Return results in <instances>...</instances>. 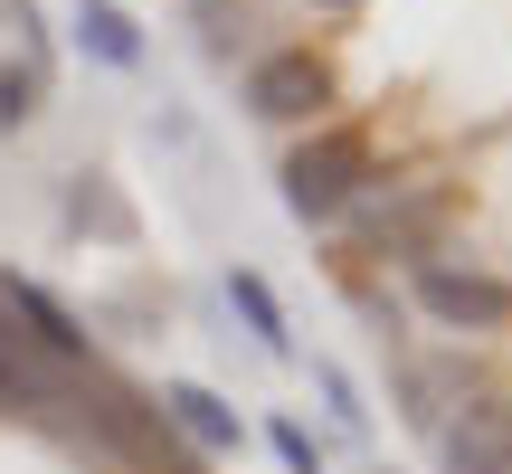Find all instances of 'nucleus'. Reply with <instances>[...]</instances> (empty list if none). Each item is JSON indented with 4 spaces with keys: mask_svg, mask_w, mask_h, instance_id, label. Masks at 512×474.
Wrapping results in <instances>:
<instances>
[{
    "mask_svg": "<svg viewBox=\"0 0 512 474\" xmlns=\"http://www.w3.org/2000/svg\"><path fill=\"white\" fill-rule=\"evenodd\" d=\"M408 304L446 332H512V275L475 266V256H418L408 266Z\"/></svg>",
    "mask_w": 512,
    "mask_h": 474,
    "instance_id": "7ed1b4c3",
    "label": "nucleus"
},
{
    "mask_svg": "<svg viewBox=\"0 0 512 474\" xmlns=\"http://www.w3.org/2000/svg\"><path fill=\"white\" fill-rule=\"evenodd\" d=\"M266 446H275V465H285V474H323V446H313L294 418H266Z\"/></svg>",
    "mask_w": 512,
    "mask_h": 474,
    "instance_id": "4468645a",
    "label": "nucleus"
},
{
    "mask_svg": "<svg viewBox=\"0 0 512 474\" xmlns=\"http://www.w3.org/2000/svg\"><path fill=\"white\" fill-rule=\"evenodd\" d=\"M143 474H200V465H181V456H171V446H162V456H152Z\"/></svg>",
    "mask_w": 512,
    "mask_h": 474,
    "instance_id": "dca6fc26",
    "label": "nucleus"
},
{
    "mask_svg": "<svg viewBox=\"0 0 512 474\" xmlns=\"http://www.w3.org/2000/svg\"><path fill=\"white\" fill-rule=\"evenodd\" d=\"M313 389H323V399H332V418H342V427H361V418H370V408H361V389H351V370H342V361H313Z\"/></svg>",
    "mask_w": 512,
    "mask_h": 474,
    "instance_id": "2eb2a0df",
    "label": "nucleus"
},
{
    "mask_svg": "<svg viewBox=\"0 0 512 474\" xmlns=\"http://www.w3.org/2000/svg\"><path fill=\"white\" fill-rule=\"evenodd\" d=\"M152 408H162V418L181 427L190 446H209V456H238V446H247L238 408H228L219 389H200V380H171V389H162V399H152Z\"/></svg>",
    "mask_w": 512,
    "mask_h": 474,
    "instance_id": "6e6552de",
    "label": "nucleus"
},
{
    "mask_svg": "<svg viewBox=\"0 0 512 474\" xmlns=\"http://www.w3.org/2000/svg\"><path fill=\"white\" fill-rule=\"evenodd\" d=\"M437 465L446 474H512V399L503 389H475L437 418Z\"/></svg>",
    "mask_w": 512,
    "mask_h": 474,
    "instance_id": "39448f33",
    "label": "nucleus"
},
{
    "mask_svg": "<svg viewBox=\"0 0 512 474\" xmlns=\"http://www.w3.org/2000/svg\"><path fill=\"white\" fill-rule=\"evenodd\" d=\"M275 181H285V209H294L304 228L342 219V209L380 181V171H370V124H313L304 143L285 152V171H275Z\"/></svg>",
    "mask_w": 512,
    "mask_h": 474,
    "instance_id": "f257e3e1",
    "label": "nucleus"
},
{
    "mask_svg": "<svg viewBox=\"0 0 512 474\" xmlns=\"http://www.w3.org/2000/svg\"><path fill=\"white\" fill-rule=\"evenodd\" d=\"M399 399H408V427L437 437V418L465 399V361H418V370H399Z\"/></svg>",
    "mask_w": 512,
    "mask_h": 474,
    "instance_id": "9d476101",
    "label": "nucleus"
},
{
    "mask_svg": "<svg viewBox=\"0 0 512 474\" xmlns=\"http://www.w3.org/2000/svg\"><path fill=\"white\" fill-rule=\"evenodd\" d=\"M228 304H238V323L256 332V351H275V361L294 351V332H285V304H275V285H266L256 266H228Z\"/></svg>",
    "mask_w": 512,
    "mask_h": 474,
    "instance_id": "1a4fd4ad",
    "label": "nucleus"
},
{
    "mask_svg": "<svg viewBox=\"0 0 512 474\" xmlns=\"http://www.w3.org/2000/svg\"><path fill=\"white\" fill-rule=\"evenodd\" d=\"M190 29H200V57L238 67V48L256 38V10H247V0H190Z\"/></svg>",
    "mask_w": 512,
    "mask_h": 474,
    "instance_id": "f8f14e48",
    "label": "nucleus"
},
{
    "mask_svg": "<svg viewBox=\"0 0 512 474\" xmlns=\"http://www.w3.org/2000/svg\"><path fill=\"white\" fill-rule=\"evenodd\" d=\"M313 10H361V0H313Z\"/></svg>",
    "mask_w": 512,
    "mask_h": 474,
    "instance_id": "f3484780",
    "label": "nucleus"
},
{
    "mask_svg": "<svg viewBox=\"0 0 512 474\" xmlns=\"http://www.w3.org/2000/svg\"><path fill=\"white\" fill-rule=\"evenodd\" d=\"M332 105H342V76H332V57L313 48V38H294V48H266V57L247 67V114H256V124H275V133L323 124Z\"/></svg>",
    "mask_w": 512,
    "mask_h": 474,
    "instance_id": "20e7f679",
    "label": "nucleus"
},
{
    "mask_svg": "<svg viewBox=\"0 0 512 474\" xmlns=\"http://www.w3.org/2000/svg\"><path fill=\"white\" fill-rule=\"evenodd\" d=\"M38 95H48V76H29V67H0V133L38 124Z\"/></svg>",
    "mask_w": 512,
    "mask_h": 474,
    "instance_id": "ddd939ff",
    "label": "nucleus"
},
{
    "mask_svg": "<svg viewBox=\"0 0 512 474\" xmlns=\"http://www.w3.org/2000/svg\"><path fill=\"white\" fill-rule=\"evenodd\" d=\"M0 304H10V323H29V332H19V342H38V351H48V361H86V351H95V332L86 323H76V313L67 304H57V294L48 285H38V275H0Z\"/></svg>",
    "mask_w": 512,
    "mask_h": 474,
    "instance_id": "423d86ee",
    "label": "nucleus"
},
{
    "mask_svg": "<svg viewBox=\"0 0 512 474\" xmlns=\"http://www.w3.org/2000/svg\"><path fill=\"white\" fill-rule=\"evenodd\" d=\"M76 38H86L95 57H105V67H143V29H133L124 10H114V0H76Z\"/></svg>",
    "mask_w": 512,
    "mask_h": 474,
    "instance_id": "9b49d317",
    "label": "nucleus"
},
{
    "mask_svg": "<svg viewBox=\"0 0 512 474\" xmlns=\"http://www.w3.org/2000/svg\"><path fill=\"white\" fill-rule=\"evenodd\" d=\"M86 418H95V437H105L114 456H133V465H152V456H162V437H171V418H162V408H152V399H133V389H114V380H95Z\"/></svg>",
    "mask_w": 512,
    "mask_h": 474,
    "instance_id": "0eeeda50",
    "label": "nucleus"
},
{
    "mask_svg": "<svg viewBox=\"0 0 512 474\" xmlns=\"http://www.w3.org/2000/svg\"><path fill=\"white\" fill-rule=\"evenodd\" d=\"M351 228H361V256H380V266H418V256H437V237H446V219H456V181H370L361 200L342 209Z\"/></svg>",
    "mask_w": 512,
    "mask_h": 474,
    "instance_id": "f03ea898",
    "label": "nucleus"
}]
</instances>
